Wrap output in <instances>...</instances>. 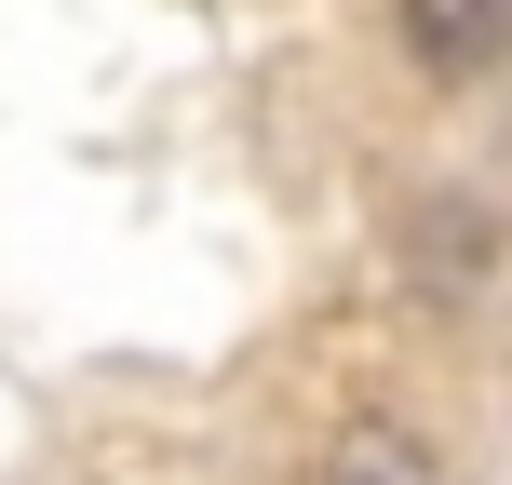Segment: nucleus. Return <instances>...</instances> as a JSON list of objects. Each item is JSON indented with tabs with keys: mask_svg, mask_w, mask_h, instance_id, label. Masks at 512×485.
I'll return each mask as SVG.
<instances>
[{
	"mask_svg": "<svg viewBox=\"0 0 512 485\" xmlns=\"http://www.w3.org/2000/svg\"><path fill=\"white\" fill-rule=\"evenodd\" d=\"M391 243H405L418 297H445V310H459V297H486V270H499V216H486V203H459V189L405 203V230H391Z\"/></svg>",
	"mask_w": 512,
	"mask_h": 485,
	"instance_id": "f257e3e1",
	"label": "nucleus"
},
{
	"mask_svg": "<svg viewBox=\"0 0 512 485\" xmlns=\"http://www.w3.org/2000/svg\"><path fill=\"white\" fill-rule=\"evenodd\" d=\"M310 485H445V459H432V432H405V418H337L324 432V472Z\"/></svg>",
	"mask_w": 512,
	"mask_h": 485,
	"instance_id": "f03ea898",
	"label": "nucleus"
},
{
	"mask_svg": "<svg viewBox=\"0 0 512 485\" xmlns=\"http://www.w3.org/2000/svg\"><path fill=\"white\" fill-rule=\"evenodd\" d=\"M499 41H512V0H405V54L432 81H472Z\"/></svg>",
	"mask_w": 512,
	"mask_h": 485,
	"instance_id": "7ed1b4c3",
	"label": "nucleus"
}]
</instances>
